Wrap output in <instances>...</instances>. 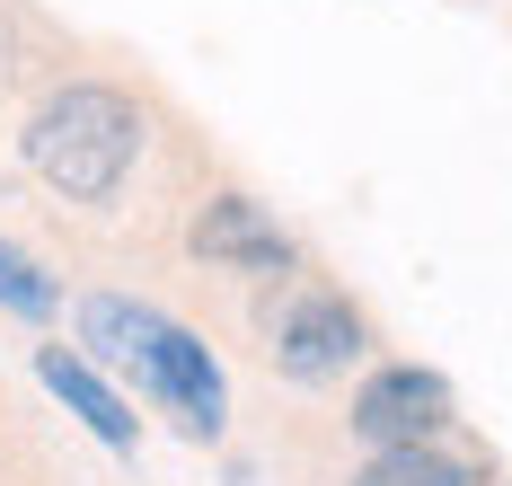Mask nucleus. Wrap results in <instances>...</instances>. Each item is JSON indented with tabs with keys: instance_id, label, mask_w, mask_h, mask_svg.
I'll return each instance as SVG.
<instances>
[{
	"instance_id": "nucleus-1",
	"label": "nucleus",
	"mask_w": 512,
	"mask_h": 486,
	"mask_svg": "<svg viewBox=\"0 0 512 486\" xmlns=\"http://www.w3.org/2000/svg\"><path fill=\"white\" fill-rule=\"evenodd\" d=\"M133 151H142V107L106 80H71L27 115V168L62 204H106L124 186Z\"/></svg>"
},
{
	"instance_id": "nucleus-2",
	"label": "nucleus",
	"mask_w": 512,
	"mask_h": 486,
	"mask_svg": "<svg viewBox=\"0 0 512 486\" xmlns=\"http://www.w3.org/2000/svg\"><path fill=\"white\" fill-rule=\"evenodd\" d=\"M274 372H292V380H336L345 363L362 354V310L345 301V292H292L283 310H274Z\"/></svg>"
},
{
	"instance_id": "nucleus-3",
	"label": "nucleus",
	"mask_w": 512,
	"mask_h": 486,
	"mask_svg": "<svg viewBox=\"0 0 512 486\" xmlns=\"http://www.w3.org/2000/svg\"><path fill=\"white\" fill-rule=\"evenodd\" d=\"M451 425V380L442 372H415V363H389L354 389V433L371 451H415Z\"/></svg>"
},
{
	"instance_id": "nucleus-4",
	"label": "nucleus",
	"mask_w": 512,
	"mask_h": 486,
	"mask_svg": "<svg viewBox=\"0 0 512 486\" xmlns=\"http://www.w3.org/2000/svg\"><path fill=\"white\" fill-rule=\"evenodd\" d=\"M142 389H151V398H159L186 433H195V442H212V433H221V372H212V354L186 336V327L159 319L151 363H142Z\"/></svg>"
},
{
	"instance_id": "nucleus-5",
	"label": "nucleus",
	"mask_w": 512,
	"mask_h": 486,
	"mask_svg": "<svg viewBox=\"0 0 512 486\" xmlns=\"http://www.w3.org/2000/svg\"><path fill=\"white\" fill-rule=\"evenodd\" d=\"M195 257L230 266V274H283L292 266V239L274 230V213L256 195H212L204 213H195Z\"/></svg>"
},
{
	"instance_id": "nucleus-6",
	"label": "nucleus",
	"mask_w": 512,
	"mask_h": 486,
	"mask_svg": "<svg viewBox=\"0 0 512 486\" xmlns=\"http://www.w3.org/2000/svg\"><path fill=\"white\" fill-rule=\"evenodd\" d=\"M36 372H45V389H53V398H62V407H71V416H80L89 433H98V442H115V451H133V433H142V416H133V407H124V398H115V389H106V380L89 372V363H80V354H62V345H45V354H36Z\"/></svg>"
},
{
	"instance_id": "nucleus-7",
	"label": "nucleus",
	"mask_w": 512,
	"mask_h": 486,
	"mask_svg": "<svg viewBox=\"0 0 512 486\" xmlns=\"http://www.w3.org/2000/svg\"><path fill=\"white\" fill-rule=\"evenodd\" d=\"M151 336H159V310L124 301V292H98V301H80V345H98L106 363H124L133 380H142V363H151Z\"/></svg>"
},
{
	"instance_id": "nucleus-8",
	"label": "nucleus",
	"mask_w": 512,
	"mask_h": 486,
	"mask_svg": "<svg viewBox=\"0 0 512 486\" xmlns=\"http://www.w3.org/2000/svg\"><path fill=\"white\" fill-rule=\"evenodd\" d=\"M354 486H468V469L451 451H433V442H415V451H371L354 469Z\"/></svg>"
},
{
	"instance_id": "nucleus-9",
	"label": "nucleus",
	"mask_w": 512,
	"mask_h": 486,
	"mask_svg": "<svg viewBox=\"0 0 512 486\" xmlns=\"http://www.w3.org/2000/svg\"><path fill=\"white\" fill-rule=\"evenodd\" d=\"M53 301H62V292L45 283V266H36L27 248L0 239V310H18V319H53Z\"/></svg>"
}]
</instances>
